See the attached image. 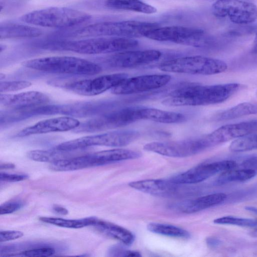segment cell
Returning <instances> with one entry per match:
<instances>
[{"mask_svg": "<svg viewBox=\"0 0 257 257\" xmlns=\"http://www.w3.org/2000/svg\"><path fill=\"white\" fill-rule=\"evenodd\" d=\"M237 83L211 85L189 84L174 90L162 101L169 106H202L224 102L239 89Z\"/></svg>", "mask_w": 257, "mask_h": 257, "instance_id": "1", "label": "cell"}, {"mask_svg": "<svg viewBox=\"0 0 257 257\" xmlns=\"http://www.w3.org/2000/svg\"><path fill=\"white\" fill-rule=\"evenodd\" d=\"M138 44L135 39L100 37L50 42L47 43L45 47L83 54H103L129 50L136 47Z\"/></svg>", "mask_w": 257, "mask_h": 257, "instance_id": "2", "label": "cell"}, {"mask_svg": "<svg viewBox=\"0 0 257 257\" xmlns=\"http://www.w3.org/2000/svg\"><path fill=\"white\" fill-rule=\"evenodd\" d=\"M158 27L156 23L138 21L105 22L89 25L65 35L82 38L116 37L135 39L145 37L149 31Z\"/></svg>", "mask_w": 257, "mask_h": 257, "instance_id": "3", "label": "cell"}, {"mask_svg": "<svg viewBox=\"0 0 257 257\" xmlns=\"http://www.w3.org/2000/svg\"><path fill=\"white\" fill-rule=\"evenodd\" d=\"M22 65L28 68L46 73L93 75L101 72L97 63L72 56H50L30 59Z\"/></svg>", "mask_w": 257, "mask_h": 257, "instance_id": "4", "label": "cell"}, {"mask_svg": "<svg viewBox=\"0 0 257 257\" xmlns=\"http://www.w3.org/2000/svg\"><path fill=\"white\" fill-rule=\"evenodd\" d=\"M91 16L84 12L63 7H51L31 12L20 19L27 24L57 29H64L80 25Z\"/></svg>", "mask_w": 257, "mask_h": 257, "instance_id": "5", "label": "cell"}, {"mask_svg": "<svg viewBox=\"0 0 257 257\" xmlns=\"http://www.w3.org/2000/svg\"><path fill=\"white\" fill-rule=\"evenodd\" d=\"M159 69L169 73L210 75L225 72L227 65L218 59L191 56L166 60L159 65Z\"/></svg>", "mask_w": 257, "mask_h": 257, "instance_id": "6", "label": "cell"}, {"mask_svg": "<svg viewBox=\"0 0 257 257\" xmlns=\"http://www.w3.org/2000/svg\"><path fill=\"white\" fill-rule=\"evenodd\" d=\"M140 136V133L134 130L110 131L63 142L56 148L63 151H73L83 150L93 146L123 147L134 142Z\"/></svg>", "mask_w": 257, "mask_h": 257, "instance_id": "7", "label": "cell"}, {"mask_svg": "<svg viewBox=\"0 0 257 257\" xmlns=\"http://www.w3.org/2000/svg\"><path fill=\"white\" fill-rule=\"evenodd\" d=\"M212 146L206 135L178 141L151 142L146 144L144 149L167 157L182 158L196 155Z\"/></svg>", "mask_w": 257, "mask_h": 257, "instance_id": "8", "label": "cell"}, {"mask_svg": "<svg viewBox=\"0 0 257 257\" xmlns=\"http://www.w3.org/2000/svg\"><path fill=\"white\" fill-rule=\"evenodd\" d=\"M145 37L159 42H171L198 47L204 46L206 44L203 30L183 26L158 27L149 31Z\"/></svg>", "mask_w": 257, "mask_h": 257, "instance_id": "9", "label": "cell"}, {"mask_svg": "<svg viewBox=\"0 0 257 257\" xmlns=\"http://www.w3.org/2000/svg\"><path fill=\"white\" fill-rule=\"evenodd\" d=\"M128 185L142 192L165 198H181L197 193V189L192 185L178 183L170 179L139 180Z\"/></svg>", "mask_w": 257, "mask_h": 257, "instance_id": "10", "label": "cell"}, {"mask_svg": "<svg viewBox=\"0 0 257 257\" xmlns=\"http://www.w3.org/2000/svg\"><path fill=\"white\" fill-rule=\"evenodd\" d=\"M213 14L217 17H227L236 24H248L257 19V6L241 0H217L212 5Z\"/></svg>", "mask_w": 257, "mask_h": 257, "instance_id": "11", "label": "cell"}, {"mask_svg": "<svg viewBox=\"0 0 257 257\" xmlns=\"http://www.w3.org/2000/svg\"><path fill=\"white\" fill-rule=\"evenodd\" d=\"M128 77L124 73L104 75L95 78L75 81L63 85L64 88L81 95L95 96L112 89Z\"/></svg>", "mask_w": 257, "mask_h": 257, "instance_id": "12", "label": "cell"}, {"mask_svg": "<svg viewBox=\"0 0 257 257\" xmlns=\"http://www.w3.org/2000/svg\"><path fill=\"white\" fill-rule=\"evenodd\" d=\"M171 79L167 74H149L126 78L111 92L117 95H128L155 90L167 85Z\"/></svg>", "mask_w": 257, "mask_h": 257, "instance_id": "13", "label": "cell"}, {"mask_svg": "<svg viewBox=\"0 0 257 257\" xmlns=\"http://www.w3.org/2000/svg\"><path fill=\"white\" fill-rule=\"evenodd\" d=\"M232 160H222L198 165L172 177L170 179L180 184L193 185L202 182L214 175L235 168Z\"/></svg>", "mask_w": 257, "mask_h": 257, "instance_id": "14", "label": "cell"}, {"mask_svg": "<svg viewBox=\"0 0 257 257\" xmlns=\"http://www.w3.org/2000/svg\"><path fill=\"white\" fill-rule=\"evenodd\" d=\"M162 53L157 50H126L115 53L108 57L106 63L115 68H130L156 62Z\"/></svg>", "mask_w": 257, "mask_h": 257, "instance_id": "15", "label": "cell"}, {"mask_svg": "<svg viewBox=\"0 0 257 257\" xmlns=\"http://www.w3.org/2000/svg\"><path fill=\"white\" fill-rule=\"evenodd\" d=\"M140 108L130 106L112 111L91 122L92 125L87 127L89 130H104L126 126L141 120Z\"/></svg>", "mask_w": 257, "mask_h": 257, "instance_id": "16", "label": "cell"}, {"mask_svg": "<svg viewBox=\"0 0 257 257\" xmlns=\"http://www.w3.org/2000/svg\"><path fill=\"white\" fill-rule=\"evenodd\" d=\"M80 121L71 116H63L39 121L22 129L18 134L19 137L71 131L79 127Z\"/></svg>", "mask_w": 257, "mask_h": 257, "instance_id": "17", "label": "cell"}, {"mask_svg": "<svg viewBox=\"0 0 257 257\" xmlns=\"http://www.w3.org/2000/svg\"><path fill=\"white\" fill-rule=\"evenodd\" d=\"M257 131V119L223 125L207 137L213 146L235 140Z\"/></svg>", "mask_w": 257, "mask_h": 257, "instance_id": "18", "label": "cell"}, {"mask_svg": "<svg viewBox=\"0 0 257 257\" xmlns=\"http://www.w3.org/2000/svg\"><path fill=\"white\" fill-rule=\"evenodd\" d=\"M49 97L37 91H29L17 94L1 93L0 103L9 107L22 108L47 103Z\"/></svg>", "mask_w": 257, "mask_h": 257, "instance_id": "19", "label": "cell"}, {"mask_svg": "<svg viewBox=\"0 0 257 257\" xmlns=\"http://www.w3.org/2000/svg\"><path fill=\"white\" fill-rule=\"evenodd\" d=\"M226 197L223 193H212L184 202L177 207L186 213H196L222 203Z\"/></svg>", "mask_w": 257, "mask_h": 257, "instance_id": "20", "label": "cell"}, {"mask_svg": "<svg viewBox=\"0 0 257 257\" xmlns=\"http://www.w3.org/2000/svg\"><path fill=\"white\" fill-rule=\"evenodd\" d=\"M140 113L141 119L162 123H178L186 120L182 113L155 108L141 107Z\"/></svg>", "mask_w": 257, "mask_h": 257, "instance_id": "21", "label": "cell"}, {"mask_svg": "<svg viewBox=\"0 0 257 257\" xmlns=\"http://www.w3.org/2000/svg\"><path fill=\"white\" fill-rule=\"evenodd\" d=\"M42 33L40 29L27 25L8 23L0 26L1 39L34 38Z\"/></svg>", "mask_w": 257, "mask_h": 257, "instance_id": "22", "label": "cell"}, {"mask_svg": "<svg viewBox=\"0 0 257 257\" xmlns=\"http://www.w3.org/2000/svg\"><path fill=\"white\" fill-rule=\"evenodd\" d=\"M93 226L99 232L126 245H131L134 241V235L130 231L119 225L97 219Z\"/></svg>", "mask_w": 257, "mask_h": 257, "instance_id": "23", "label": "cell"}, {"mask_svg": "<svg viewBox=\"0 0 257 257\" xmlns=\"http://www.w3.org/2000/svg\"><path fill=\"white\" fill-rule=\"evenodd\" d=\"M106 6L110 9L133 11L146 14L156 13L157 9L141 0H107Z\"/></svg>", "mask_w": 257, "mask_h": 257, "instance_id": "24", "label": "cell"}, {"mask_svg": "<svg viewBox=\"0 0 257 257\" xmlns=\"http://www.w3.org/2000/svg\"><path fill=\"white\" fill-rule=\"evenodd\" d=\"M78 151H66L56 148L49 150H33L28 152V156L35 161L53 163L76 156L74 154Z\"/></svg>", "mask_w": 257, "mask_h": 257, "instance_id": "25", "label": "cell"}, {"mask_svg": "<svg viewBox=\"0 0 257 257\" xmlns=\"http://www.w3.org/2000/svg\"><path fill=\"white\" fill-rule=\"evenodd\" d=\"M257 113V102H244L224 110L215 117L217 121L231 120Z\"/></svg>", "mask_w": 257, "mask_h": 257, "instance_id": "26", "label": "cell"}, {"mask_svg": "<svg viewBox=\"0 0 257 257\" xmlns=\"http://www.w3.org/2000/svg\"><path fill=\"white\" fill-rule=\"evenodd\" d=\"M257 172L246 168L227 170L221 174L215 180L216 185H223L232 182H242L253 178Z\"/></svg>", "mask_w": 257, "mask_h": 257, "instance_id": "27", "label": "cell"}, {"mask_svg": "<svg viewBox=\"0 0 257 257\" xmlns=\"http://www.w3.org/2000/svg\"><path fill=\"white\" fill-rule=\"evenodd\" d=\"M97 219L92 217L79 219H67L50 217H42L40 218V220L44 222L70 228H81L89 225L93 226Z\"/></svg>", "mask_w": 257, "mask_h": 257, "instance_id": "28", "label": "cell"}, {"mask_svg": "<svg viewBox=\"0 0 257 257\" xmlns=\"http://www.w3.org/2000/svg\"><path fill=\"white\" fill-rule=\"evenodd\" d=\"M147 229L151 232L173 237L187 238L190 234L187 230L179 227L164 223H150Z\"/></svg>", "mask_w": 257, "mask_h": 257, "instance_id": "29", "label": "cell"}, {"mask_svg": "<svg viewBox=\"0 0 257 257\" xmlns=\"http://www.w3.org/2000/svg\"><path fill=\"white\" fill-rule=\"evenodd\" d=\"M229 148L234 152L257 149V133H252L234 140L230 144Z\"/></svg>", "mask_w": 257, "mask_h": 257, "instance_id": "30", "label": "cell"}, {"mask_svg": "<svg viewBox=\"0 0 257 257\" xmlns=\"http://www.w3.org/2000/svg\"><path fill=\"white\" fill-rule=\"evenodd\" d=\"M214 223L218 224L233 225L241 227H254L257 225V220L254 219L225 216L214 220Z\"/></svg>", "mask_w": 257, "mask_h": 257, "instance_id": "31", "label": "cell"}, {"mask_svg": "<svg viewBox=\"0 0 257 257\" xmlns=\"http://www.w3.org/2000/svg\"><path fill=\"white\" fill-rule=\"evenodd\" d=\"M31 82L26 80L1 81L0 83L1 93L16 91L29 87Z\"/></svg>", "mask_w": 257, "mask_h": 257, "instance_id": "32", "label": "cell"}, {"mask_svg": "<svg viewBox=\"0 0 257 257\" xmlns=\"http://www.w3.org/2000/svg\"><path fill=\"white\" fill-rule=\"evenodd\" d=\"M55 252L54 248L51 247H41L27 249L22 252L27 256L45 257L53 255Z\"/></svg>", "mask_w": 257, "mask_h": 257, "instance_id": "33", "label": "cell"}, {"mask_svg": "<svg viewBox=\"0 0 257 257\" xmlns=\"http://www.w3.org/2000/svg\"><path fill=\"white\" fill-rule=\"evenodd\" d=\"M23 204L19 201H13L5 203L0 207L1 215L13 213L22 207Z\"/></svg>", "mask_w": 257, "mask_h": 257, "instance_id": "34", "label": "cell"}, {"mask_svg": "<svg viewBox=\"0 0 257 257\" xmlns=\"http://www.w3.org/2000/svg\"><path fill=\"white\" fill-rule=\"evenodd\" d=\"M113 256L124 257H141L140 253L137 251L126 250L119 247H114L110 250Z\"/></svg>", "mask_w": 257, "mask_h": 257, "instance_id": "35", "label": "cell"}, {"mask_svg": "<svg viewBox=\"0 0 257 257\" xmlns=\"http://www.w3.org/2000/svg\"><path fill=\"white\" fill-rule=\"evenodd\" d=\"M23 233L20 231L6 230L0 232V241L6 242L16 239L23 236Z\"/></svg>", "mask_w": 257, "mask_h": 257, "instance_id": "36", "label": "cell"}, {"mask_svg": "<svg viewBox=\"0 0 257 257\" xmlns=\"http://www.w3.org/2000/svg\"><path fill=\"white\" fill-rule=\"evenodd\" d=\"M28 178L25 174H8L1 172L0 180L5 182H18L25 180Z\"/></svg>", "mask_w": 257, "mask_h": 257, "instance_id": "37", "label": "cell"}, {"mask_svg": "<svg viewBox=\"0 0 257 257\" xmlns=\"http://www.w3.org/2000/svg\"><path fill=\"white\" fill-rule=\"evenodd\" d=\"M242 166L243 168L252 169L257 172V156L249 157L244 160Z\"/></svg>", "mask_w": 257, "mask_h": 257, "instance_id": "38", "label": "cell"}, {"mask_svg": "<svg viewBox=\"0 0 257 257\" xmlns=\"http://www.w3.org/2000/svg\"><path fill=\"white\" fill-rule=\"evenodd\" d=\"M206 243L210 247L214 248L219 245L220 241L217 238L210 237L207 238Z\"/></svg>", "mask_w": 257, "mask_h": 257, "instance_id": "39", "label": "cell"}, {"mask_svg": "<svg viewBox=\"0 0 257 257\" xmlns=\"http://www.w3.org/2000/svg\"><path fill=\"white\" fill-rule=\"evenodd\" d=\"M53 209L55 212L59 213L60 214H67L68 213V211L64 208L59 206H55L53 207Z\"/></svg>", "mask_w": 257, "mask_h": 257, "instance_id": "40", "label": "cell"}, {"mask_svg": "<svg viewBox=\"0 0 257 257\" xmlns=\"http://www.w3.org/2000/svg\"><path fill=\"white\" fill-rule=\"evenodd\" d=\"M251 53L252 54H257V30L251 49Z\"/></svg>", "mask_w": 257, "mask_h": 257, "instance_id": "41", "label": "cell"}, {"mask_svg": "<svg viewBox=\"0 0 257 257\" xmlns=\"http://www.w3.org/2000/svg\"><path fill=\"white\" fill-rule=\"evenodd\" d=\"M15 167V166L13 164H4V165H1V168H5V169H10L13 168Z\"/></svg>", "mask_w": 257, "mask_h": 257, "instance_id": "42", "label": "cell"}, {"mask_svg": "<svg viewBox=\"0 0 257 257\" xmlns=\"http://www.w3.org/2000/svg\"><path fill=\"white\" fill-rule=\"evenodd\" d=\"M245 209L249 211L252 212L254 213L257 214V208L252 206H247L245 207Z\"/></svg>", "mask_w": 257, "mask_h": 257, "instance_id": "43", "label": "cell"}, {"mask_svg": "<svg viewBox=\"0 0 257 257\" xmlns=\"http://www.w3.org/2000/svg\"><path fill=\"white\" fill-rule=\"evenodd\" d=\"M250 234L253 237H257V225L256 227L250 232Z\"/></svg>", "mask_w": 257, "mask_h": 257, "instance_id": "44", "label": "cell"}, {"mask_svg": "<svg viewBox=\"0 0 257 257\" xmlns=\"http://www.w3.org/2000/svg\"><path fill=\"white\" fill-rule=\"evenodd\" d=\"M5 78V75L2 73H0V80L2 81L3 79Z\"/></svg>", "mask_w": 257, "mask_h": 257, "instance_id": "45", "label": "cell"}]
</instances>
